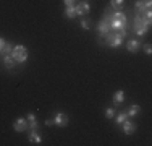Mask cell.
<instances>
[{
  "mask_svg": "<svg viewBox=\"0 0 152 146\" xmlns=\"http://www.w3.org/2000/svg\"><path fill=\"white\" fill-rule=\"evenodd\" d=\"M108 21H110L112 31L120 32L121 36L128 34V18H126V15L123 12H120V10H115L113 13L108 12Z\"/></svg>",
  "mask_w": 152,
  "mask_h": 146,
  "instance_id": "obj_1",
  "label": "cell"
},
{
  "mask_svg": "<svg viewBox=\"0 0 152 146\" xmlns=\"http://www.w3.org/2000/svg\"><path fill=\"white\" fill-rule=\"evenodd\" d=\"M151 18H152V12L136 13L134 21H133V31L137 36H144L151 29Z\"/></svg>",
  "mask_w": 152,
  "mask_h": 146,
  "instance_id": "obj_2",
  "label": "cell"
},
{
  "mask_svg": "<svg viewBox=\"0 0 152 146\" xmlns=\"http://www.w3.org/2000/svg\"><path fill=\"white\" fill-rule=\"evenodd\" d=\"M104 38H105V44H107V46H110V47H120L121 44H123L125 36H121L120 32H117V31H110L108 34L104 36Z\"/></svg>",
  "mask_w": 152,
  "mask_h": 146,
  "instance_id": "obj_3",
  "label": "cell"
},
{
  "mask_svg": "<svg viewBox=\"0 0 152 146\" xmlns=\"http://www.w3.org/2000/svg\"><path fill=\"white\" fill-rule=\"evenodd\" d=\"M110 7L105 10V15H104V18L99 21V24H97V31H99V34H100V38H104L105 34H108V32L112 31L110 29V21H108V12H110Z\"/></svg>",
  "mask_w": 152,
  "mask_h": 146,
  "instance_id": "obj_4",
  "label": "cell"
},
{
  "mask_svg": "<svg viewBox=\"0 0 152 146\" xmlns=\"http://www.w3.org/2000/svg\"><path fill=\"white\" fill-rule=\"evenodd\" d=\"M13 58H15V62H18V63H23V62L28 60V49L24 46H21V44H18V46L13 47Z\"/></svg>",
  "mask_w": 152,
  "mask_h": 146,
  "instance_id": "obj_5",
  "label": "cell"
},
{
  "mask_svg": "<svg viewBox=\"0 0 152 146\" xmlns=\"http://www.w3.org/2000/svg\"><path fill=\"white\" fill-rule=\"evenodd\" d=\"M13 130H16L18 133L29 130V125H28V119H23V117L16 119V120H15V123H13Z\"/></svg>",
  "mask_w": 152,
  "mask_h": 146,
  "instance_id": "obj_6",
  "label": "cell"
},
{
  "mask_svg": "<svg viewBox=\"0 0 152 146\" xmlns=\"http://www.w3.org/2000/svg\"><path fill=\"white\" fill-rule=\"evenodd\" d=\"M53 125L66 127L68 125V115L63 114V112H57V114L53 115Z\"/></svg>",
  "mask_w": 152,
  "mask_h": 146,
  "instance_id": "obj_7",
  "label": "cell"
},
{
  "mask_svg": "<svg viewBox=\"0 0 152 146\" xmlns=\"http://www.w3.org/2000/svg\"><path fill=\"white\" fill-rule=\"evenodd\" d=\"M75 8H76V15H78V16H84V15L89 13L91 7H89L88 2H79L78 5H75Z\"/></svg>",
  "mask_w": 152,
  "mask_h": 146,
  "instance_id": "obj_8",
  "label": "cell"
},
{
  "mask_svg": "<svg viewBox=\"0 0 152 146\" xmlns=\"http://www.w3.org/2000/svg\"><path fill=\"white\" fill-rule=\"evenodd\" d=\"M126 49H128V52L131 54H136L137 50L141 49V42L137 41V39H129L128 44H126Z\"/></svg>",
  "mask_w": 152,
  "mask_h": 146,
  "instance_id": "obj_9",
  "label": "cell"
},
{
  "mask_svg": "<svg viewBox=\"0 0 152 146\" xmlns=\"http://www.w3.org/2000/svg\"><path fill=\"white\" fill-rule=\"evenodd\" d=\"M136 131V123H133V122H129L128 119L123 122V133L125 135H133Z\"/></svg>",
  "mask_w": 152,
  "mask_h": 146,
  "instance_id": "obj_10",
  "label": "cell"
},
{
  "mask_svg": "<svg viewBox=\"0 0 152 146\" xmlns=\"http://www.w3.org/2000/svg\"><path fill=\"white\" fill-rule=\"evenodd\" d=\"M28 125H29V130H37V128H39V123H37L36 115L32 114V112H29V114H28Z\"/></svg>",
  "mask_w": 152,
  "mask_h": 146,
  "instance_id": "obj_11",
  "label": "cell"
},
{
  "mask_svg": "<svg viewBox=\"0 0 152 146\" xmlns=\"http://www.w3.org/2000/svg\"><path fill=\"white\" fill-rule=\"evenodd\" d=\"M29 141L31 143H36V145H39L42 141V136L37 133V130H31L29 131Z\"/></svg>",
  "mask_w": 152,
  "mask_h": 146,
  "instance_id": "obj_12",
  "label": "cell"
},
{
  "mask_svg": "<svg viewBox=\"0 0 152 146\" xmlns=\"http://www.w3.org/2000/svg\"><path fill=\"white\" fill-rule=\"evenodd\" d=\"M0 54H2V57L3 55H12V54H13V46L10 42H5V44H3V47H2V50H0Z\"/></svg>",
  "mask_w": 152,
  "mask_h": 146,
  "instance_id": "obj_13",
  "label": "cell"
},
{
  "mask_svg": "<svg viewBox=\"0 0 152 146\" xmlns=\"http://www.w3.org/2000/svg\"><path fill=\"white\" fill-rule=\"evenodd\" d=\"M112 101H113V104H121V102L125 101V93H123L121 89H118L117 93L113 94V99Z\"/></svg>",
  "mask_w": 152,
  "mask_h": 146,
  "instance_id": "obj_14",
  "label": "cell"
},
{
  "mask_svg": "<svg viewBox=\"0 0 152 146\" xmlns=\"http://www.w3.org/2000/svg\"><path fill=\"white\" fill-rule=\"evenodd\" d=\"M141 112V107L137 104H133L131 107L128 109V111H126V114H128V117H134V115H137Z\"/></svg>",
  "mask_w": 152,
  "mask_h": 146,
  "instance_id": "obj_15",
  "label": "cell"
},
{
  "mask_svg": "<svg viewBox=\"0 0 152 146\" xmlns=\"http://www.w3.org/2000/svg\"><path fill=\"white\" fill-rule=\"evenodd\" d=\"M3 63H5L7 68H13L15 67V58H13V55H3Z\"/></svg>",
  "mask_w": 152,
  "mask_h": 146,
  "instance_id": "obj_16",
  "label": "cell"
},
{
  "mask_svg": "<svg viewBox=\"0 0 152 146\" xmlns=\"http://www.w3.org/2000/svg\"><path fill=\"white\" fill-rule=\"evenodd\" d=\"M65 16L70 18V20H73V18L78 16V15H76V8H75V7H66V8H65Z\"/></svg>",
  "mask_w": 152,
  "mask_h": 146,
  "instance_id": "obj_17",
  "label": "cell"
},
{
  "mask_svg": "<svg viewBox=\"0 0 152 146\" xmlns=\"http://www.w3.org/2000/svg\"><path fill=\"white\" fill-rule=\"evenodd\" d=\"M125 5V0H110V8L113 10H121Z\"/></svg>",
  "mask_w": 152,
  "mask_h": 146,
  "instance_id": "obj_18",
  "label": "cell"
},
{
  "mask_svg": "<svg viewBox=\"0 0 152 146\" xmlns=\"http://www.w3.org/2000/svg\"><path fill=\"white\" fill-rule=\"evenodd\" d=\"M126 119H128V114H126V111L120 112V114L117 115V125H120V123H123Z\"/></svg>",
  "mask_w": 152,
  "mask_h": 146,
  "instance_id": "obj_19",
  "label": "cell"
},
{
  "mask_svg": "<svg viewBox=\"0 0 152 146\" xmlns=\"http://www.w3.org/2000/svg\"><path fill=\"white\" fill-rule=\"evenodd\" d=\"M81 28H83V29H86V31H88V29H91V20H89V18H83V21H81Z\"/></svg>",
  "mask_w": 152,
  "mask_h": 146,
  "instance_id": "obj_20",
  "label": "cell"
},
{
  "mask_svg": "<svg viewBox=\"0 0 152 146\" xmlns=\"http://www.w3.org/2000/svg\"><path fill=\"white\" fill-rule=\"evenodd\" d=\"M105 117H107V119H113V117H115V109L113 107H108L105 111Z\"/></svg>",
  "mask_w": 152,
  "mask_h": 146,
  "instance_id": "obj_21",
  "label": "cell"
},
{
  "mask_svg": "<svg viewBox=\"0 0 152 146\" xmlns=\"http://www.w3.org/2000/svg\"><path fill=\"white\" fill-rule=\"evenodd\" d=\"M63 3H65V7H75L76 0H63Z\"/></svg>",
  "mask_w": 152,
  "mask_h": 146,
  "instance_id": "obj_22",
  "label": "cell"
},
{
  "mask_svg": "<svg viewBox=\"0 0 152 146\" xmlns=\"http://www.w3.org/2000/svg\"><path fill=\"white\" fill-rule=\"evenodd\" d=\"M144 50H146L147 55H151V54H152V46H151V44H146V46H144Z\"/></svg>",
  "mask_w": 152,
  "mask_h": 146,
  "instance_id": "obj_23",
  "label": "cell"
},
{
  "mask_svg": "<svg viewBox=\"0 0 152 146\" xmlns=\"http://www.w3.org/2000/svg\"><path fill=\"white\" fill-rule=\"evenodd\" d=\"M45 125H47V127L53 125V119H47V120H45Z\"/></svg>",
  "mask_w": 152,
  "mask_h": 146,
  "instance_id": "obj_24",
  "label": "cell"
},
{
  "mask_svg": "<svg viewBox=\"0 0 152 146\" xmlns=\"http://www.w3.org/2000/svg\"><path fill=\"white\" fill-rule=\"evenodd\" d=\"M3 44H5V39H3V38H0V50H2Z\"/></svg>",
  "mask_w": 152,
  "mask_h": 146,
  "instance_id": "obj_25",
  "label": "cell"
}]
</instances>
